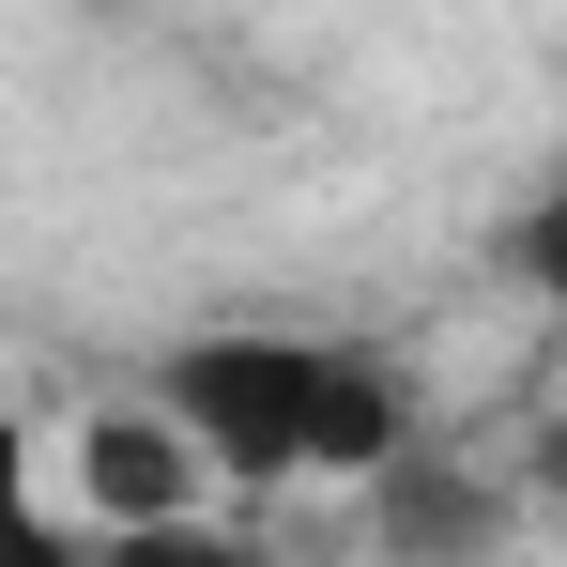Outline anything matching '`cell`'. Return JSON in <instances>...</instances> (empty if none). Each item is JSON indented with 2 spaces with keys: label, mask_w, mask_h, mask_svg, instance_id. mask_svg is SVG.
<instances>
[{
  "label": "cell",
  "mask_w": 567,
  "mask_h": 567,
  "mask_svg": "<svg viewBox=\"0 0 567 567\" xmlns=\"http://www.w3.org/2000/svg\"><path fill=\"white\" fill-rule=\"evenodd\" d=\"M78 567H291L261 537H230V522H169V537H93Z\"/></svg>",
  "instance_id": "5"
},
{
  "label": "cell",
  "mask_w": 567,
  "mask_h": 567,
  "mask_svg": "<svg viewBox=\"0 0 567 567\" xmlns=\"http://www.w3.org/2000/svg\"><path fill=\"white\" fill-rule=\"evenodd\" d=\"M0 567H78L62 537V506H47V475H31V430L0 414Z\"/></svg>",
  "instance_id": "4"
},
{
  "label": "cell",
  "mask_w": 567,
  "mask_h": 567,
  "mask_svg": "<svg viewBox=\"0 0 567 567\" xmlns=\"http://www.w3.org/2000/svg\"><path fill=\"white\" fill-rule=\"evenodd\" d=\"M138 399L199 445L215 491H369L430 430L414 369L383 338H322V322H215L185 353H154Z\"/></svg>",
  "instance_id": "1"
},
{
  "label": "cell",
  "mask_w": 567,
  "mask_h": 567,
  "mask_svg": "<svg viewBox=\"0 0 567 567\" xmlns=\"http://www.w3.org/2000/svg\"><path fill=\"white\" fill-rule=\"evenodd\" d=\"M47 475V506H62V537L93 553V537H169V522H215V475L199 445L154 414V399H78V430L62 445H31Z\"/></svg>",
  "instance_id": "2"
},
{
  "label": "cell",
  "mask_w": 567,
  "mask_h": 567,
  "mask_svg": "<svg viewBox=\"0 0 567 567\" xmlns=\"http://www.w3.org/2000/svg\"><path fill=\"white\" fill-rule=\"evenodd\" d=\"M369 522H383V553H399V567H475L491 537H506V475L445 461V445L414 430V445L369 475Z\"/></svg>",
  "instance_id": "3"
}]
</instances>
